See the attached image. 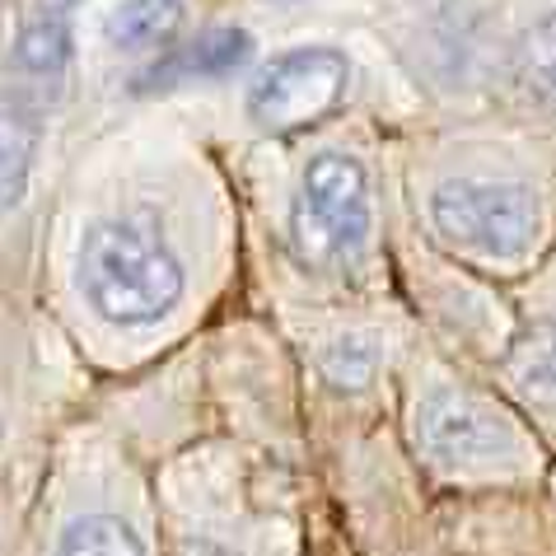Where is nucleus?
<instances>
[{
	"mask_svg": "<svg viewBox=\"0 0 556 556\" xmlns=\"http://www.w3.org/2000/svg\"><path fill=\"white\" fill-rule=\"evenodd\" d=\"M75 286L99 323L122 332H146L174 318L182 290H188V271L154 220L103 215L80 239Z\"/></svg>",
	"mask_w": 556,
	"mask_h": 556,
	"instance_id": "f257e3e1",
	"label": "nucleus"
},
{
	"mask_svg": "<svg viewBox=\"0 0 556 556\" xmlns=\"http://www.w3.org/2000/svg\"><path fill=\"white\" fill-rule=\"evenodd\" d=\"M426 225L444 249L486 267H519L547 229L543 197L505 168H454L426 188Z\"/></svg>",
	"mask_w": 556,
	"mask_h": 556,
	"instance_id": "f03ea898",
	"label": "nucleus"
},
{
	"mask_svg": "<svg viewBox=\"0 0 556 556\" xmlns=\"http://www.w3.org/2000/svg\"><path fill=\"white\" fill-rule=\"evenodd\" d=\"M290 225L308 262L318 267L351 262L375 229V188H369L365 164L351 150H318L300 174Z\"/></svg>",
	"mask_w": 556,
	"mask_h": 556,
	"instance_id": "7ed1b4c3",
	"label": "nucleus"
},
{
	"mask_svg": "<svg viewBox=\"0 0 556 556\" xmlns=\"http://www.w3.org/2000/svg\"><path fill=\"white\" fill-rule=\"evenodd\" d=\"M416 444L444 472H509L519 463V435L505 416L491 412L482 397L463 393L458 383H430L416 403Z\"/></svg>",
	"mask_w": 556,
	"mask_h": 556,
	"instance_id": "20e7f679",
	"label": "nucleus"
},
{
	"mask_svg": "<svg viewBox=\"0 0 556 556\" xmlns=\"http://www.w3.org/2000/svg\"><path fill=\"white\" fill-rule=\"evenodd\" d=\"M351 89V61L337 48L308 42L271 56L253 75L249 117L267 131H300L308 122L328 117Z\"/></svg>",
	"mask_w": 556,
	"mask_h": 556,
	"instance_id": "39448f33",
	"label": "nucleus"
},
{
	"mask_svg": "<svg viewBox=\"0 0 556 556\" xmlns=\"http://www.w3.org/2000/svg\"><path fill=\"white\" fill-rule=\"evenodd\" d=\"M253 61V34L235 24L206 28V34L188 38L182 48H164V56L146 71L141 89L154 85H178V80H225V75L243 71Z\"/></svg>",
	"mask_w": 556,
	"mask_h": 556,
	"instance_id": "423d86ee",
	"label": "nucleus"
},
{
	"mask_svg": "<svg viewBox=\"0 0 556 556\" xmlns=\"http://www.w3.org/2000/svg\"><path fill=\"white\" fill-rule=\"evenodd\" d=\"M182 28H188V0H117L103 20L108 42L127 56L174 48Z\"/></svg>",
	"mask_w": 556,
	"mask_h": 556,
	"instance_id": "0eeeda50",
	"label": "nucleus"
},
{
	"mask_svg": "<svg viewBox=\"0 0 556 556\" xmlns=\"http://www.w3.org/2000/svg\"><path fill=\"white\" fill-rule=\"evenodd\" d=\"M505 375L523 403L556 416V304L519 337V346L509 351Z\"/></svg>",
	"mask_w": 556,
	"mask_h": 556,
	"instance_id": "6e6552de",
	"label": "nucleus"
},
{
	"mask_svg": "<svg viewBox=\"0 0 556 556\" xmlns=\"http://www.w3.org/2000/svg\"><path fill=\"white\" fill-rule=\"evenodd\" d=\"M10 61L20 75H28V80H61L75 61V34H71L66 14L38 10V20H28L20 34H14Z\"/></svg>",
	"mask_w": 556,
	"mask_h": 556,
	"instance_id": "1a4fd4ad",
	"label": "nucleus"
},
{
	"mask_svg": "<svg viewBox=\"0 0 556 556\" xmlns=\"http://www.w3.org/2000/svg\"><path fill=\"white\" fill-rule=\"evenodd\" d=\"M52 556H146V543L122 515L85 509V515H75L66 529H61Z\"/></svg>",
	"mask_w": 556,
	"mask_h": 556,
	"instance_id": "9d476101",
	"label": "nucleus"
},
{
	"mask_svg": "<svg viewBox=\"0 0 556 556\" xmlns=\"http://www.w3.org/2000/svg\"><path fill=\"white\" fill-rule=\"evenodd\" d=\"M38 154V117L20 103H0V206H14L28 188Z\"/></svg>",
	"mask_w": 556,
	"mask_h": 556,
	"instance_id": "9b49d317",
	"label": "nucleus"
},
{
	"mask_svg": "<svg viewBox=\"0 0 556 556\" xmlns=\"http://www.w3.org/2000/svg\"><path fill=\"white\" fill-rule=\"evenodd\" d=\"M519 75L543 103H556V10L538 14L519 38Z\"/></svg>",
	"mask_w": 556,
	"mask_h": 556,
	"instance_id": "f8f14e48",
	"label": "nucleus"
},
{
	"mask_svg": "<svg viewBox=\"0 0 556 556\" xmlns=\"http://www.w3.org/2000/svg\"><path fill=\"white\" fill-rule=\"evenodd\" d=\"M375 361H379L375 337L342 332V337L328 342V351H323V375H328L332 383H342V389H361V383L375 375Z\"/></svg>",
	"mask_w": 556,
	"mask_h": 556,
	"instance_id": "ddd939ff",
	"label": "nucleus"
},
{
	"mask_svg": "<svg viewBox=\"0 0 556 556\" xmlns=\"http://www.w3.org/2000/svg\"><path fill=\"white\" fill-rule=\"evenodd\" d=\"M178 556H239V552L229 547L220 533H206V529H202V533H188V543H182Z\"/></svg>",
	"mask_w": 556,
	"mask_h": 556,
	"instance_id": "4468645a",
	"label": "nucleus"
},
{
	"mask_svg": "<svg viewBox=\"0 0 556 556\" xmlns=\"http://www.w3.org/2000/svg\"><path fill=\"white\" fill-rule=\"evenodd\" d=\"M75 5H80V0H38L42 14H71Z\"/></svg>",
	"mask_w": 556,
	"mask_h": 556,
	"instance_id": "2eb2a0df",
	"label": "nucleus"
},
{
	"mask_svg": "<svg viewBox=\"0 0 556 556\" xmlns=\"http://www.w3.org/2000/svg\"><path fill=\"white\" fill-rule=\"evenodd\" d=\"M0 430H5V421H0Z\"/></svg>",
	"mask_w": 556,
	"mask_h": 556,
	"instance_id": "dca6fc26",
	"label": "nucleus"
}]
</instances>
